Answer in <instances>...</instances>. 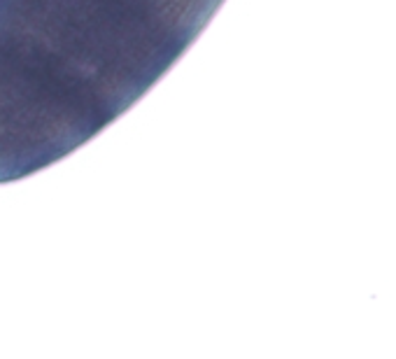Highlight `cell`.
Returning a JSON list of instances; mask_svg holds the SVG:
<instances>
[{
	"label": "cell",
	"instance_id": "cell-1",
	"mask_svg": "<svg viewBox=\"0 0 396 359\" xmlns=\"http://www.w3.org/2000/svg\"><path fill=\"white\" fill-rule=\"evenodd\" d=\"M222 0H0V185L73 154L189 49Z\"/></svg>",
	"mask_w": 396,
	"mask_h": 359
}]
</instances>
